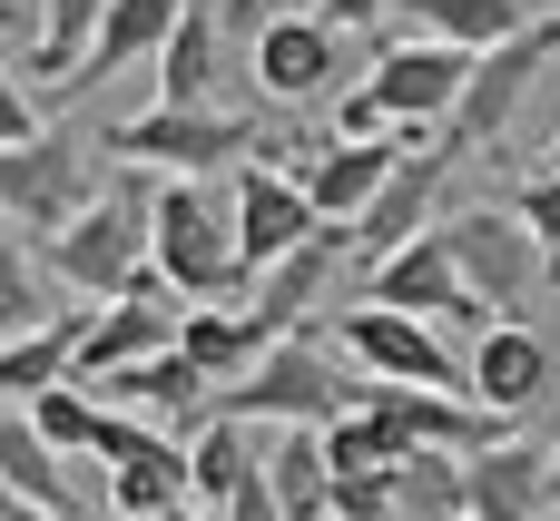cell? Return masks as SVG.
Here are the masks:
<instances>
[{
  "instance_id": "6da1fadb",
  "label": "cell",
  "mask_w": 560,
  "mask_h": 521,
  "mask_svg": "<svg viewBox=\"0 0 560 521\" xmlns=\"http://www.w3.org/2000/svg\"><path fill=\"white\" fill-rule=\"evenodd\" d=\"M148 266L177 305L197 296H236L246 256H236V207L207 177H148Z\"/></svg>"
},
{
  "instance_id": "7a4b0ae2",
  "label": "cell",
  "mask_w": 560,
  "mask_h": 521,
  "mask_svg": "<svg viewBox=\"0 0 560 521\" xmlns=\"http://www.w3.org/2000/svg\"><path fill=\"white\" fill-rule=\"evenodd\" d=\"M49 276L69 286V296H128V286H158V266H148V167H128L118 187H98L59 236H49Z\"/></svg>"
},
{
  "instance_id": "3957f363",
  "label": "cell",
  "mask_w": 560,
  "mask_h": 521,
  "mask_svg": "<svg viewBox=\"0 0 560 521\" xmlns=\"http://www.w3.org/2000/svg\"><path fill=\"white\" fill-rule=\"evenodd\" d=\"M354 394H364V384L345 374V345H325L315 325H285V335H276L217 404L246 414V424H335Z\"/></svg>"
},
{
  "instance_id": "277c9868",
  "label": "cell",
  "mask_w": 560,
  "mask_h": 521,
  "mask_svg": "<svg viewBox=\"0 0 560 521\" xmlns=\"http://www.w3.org/2000/svg\"><path fill=\"white\" fill-rule=\"evenodd\" d=\"M98 187H108V177H98V158H89L79 128H39V138L0 148V227L30 236V246H49Z\"/></svg>"
},
{
  "instance_id": "5b68a950",
  "label": "cell",
  "mask_w": 560,
  "mask_h": 521,
  "mask_svg": "<svg viewBox=\"0 0 560 521\" xmlns=\"http://www.w3.org/2000/svg\"><path fill=\"white\" fill-rule=\"evenodd\" d=\"M246 138H256V118H236V108H217V99H197V108L158 99V108L118 118L98 148H108L118 167H148V177H207V167H226Z\"/></svg>"
},
{
  "instance_id": "8992f818",
  "label": "cell",
  "mask_w": 560,
  "mask_h": 521,
  "mask_svg": "<svg viewBox=\"0 0 560 521\" xmlns=\"http://www.w3.org/2000/svg\"><path fill=\"white\" fill-rule=\"evenodd\" d=\"M98 512L108 521H158L167 502H187V433L148 424V414H118L98 424Z\"/></svg>"
},
{
  "instance_id": "52a82bcc",
  "label": "cell",
  "mask_w": 560,
  "mask_h": 521,
  "mask_svg": "<svg viewBox=\"0 0 560 521\" xmlns=\"http://www.w3.org/2000/svg\"><path fill=\"white\" fill-rule=\"evenodd\" d=\"M551 59H560V10L522 20V30H512V39H492V49H472V79H463V99H453L443 138H453V148L502 138V128H512V108L532 99V79H541Z\"/></svg>"
},
{
  "instance_id": "ba28073f",
  "label": "cell",
  "mask_w": 560,
  "mask_h": 521,
  "mask_svg": "<svg viewBox=\"0 0 560 521\" xmlns=\"http://www.w3.org/2000/svg\"><path fill=\"white\" fill-rule=\"evenodd\" d=\"M443 236H453L463 286H472L492 315H522V305L551 286V246L522 227V207H472V217H443Z\"/></svg>"
},
{
  "instance_id": "9c48e42d",
  "label": "cell",
  "mask_w": 560,
  "mask_h": 521,
  "mask_svg": "<svg viewBox=\"0 0 560 521\" xmlns=\"http://www.w3.org/2000/svg\"><path fill=\"white\" fill-rule=\"evenodd\" d=\"M335 345H345V364L374 374V384H453V394H472V384H463V355L443 345L433 315H404V305H374V296H364V305L335 325Z\"/></svg>"
},
{
  "instance_id": "30bf717a",
  "label": "cell",
  "mask_w": 560,
  "mask_h": 521,
  "mask_svg": "<svg viewBox=\"0 0 560 521\" xmlns=\"http://www.w3.org/2000/svg\"><path fill=\"white\" fill-rule=\"evenodd\" d=\"M246 69H256V99L315 108V99H335V79H345V30H335L325 10H276V20L246 39Z\"/></svg>"
},
{
  "instance_id": "8fae6325",
  "label": "cell",
  "mask_w": 560,
  "mask_h": 521,
  "mask_svg": "<svg viewBox=\"0 0 560 521\" xmlns=\"http://www.w3.org/2000/svg\"><path fill=\"white\" fill-rule=\"evenodd\" d=\"M364 296L374 305H404V315H433V325H492V305L463 286V266H453V236L443 227H423V236H404V246H384L374 266H364Z\"/></svg>"
},
{
  "instance_id": "7c38bea8",
  "label": "cell",
  "mask_w": 560,
  "mask_h": 521,
  "mask_svg": "<svg viewBox=\"0 0 560 521\" xmlns=\"http://www.w3.org/2000/svg\"><path fill=\"white\" fill-rule=\"evenodd\" d=\"M463 79H472V49H453V39H433V30L394 39V49L364 69V89H374L404 128H443V118H453V99H463Z\"/></svg>"
},
{
  "instance_id": "4fadbf2b",
  "label": "cell",
  "mask_w": 560,
  "mask_h": 521,
  "mask_svg": "<svg viewBox=\"0 0 560 521\" xmlns=\"http://www.w3.org/2000/svg\"><path fill=\"white\" fill-rule=\"evenodd\" d=\"M236 256H246V276L256 266H276V256H295L315 227H325V207L305 197V177L295 167H276V158H246V177H236Z\"/></svg>"
},
{
  "instance_id": "5bb4252c",
  "label": "cell",
  "mask_w": 560,
  "mask_h": 521,
  "mask_svg": "<svg viewBox=\"0 0 560 521\" xmlns=\"http://www.w3.org/2000/svg\"><path fill=\"white\" fill-rule=\"evenodd\" d=\"M560 502L551 483V453L522 443V433H492L463 453V521H541Z\"/></svg>"
},
{
  "instance_id": "9a60e30c",
  "label": "cell",
  "mask_w": 560,
  "mask_h": 521,
  "mask_svg": "<svg viewBox=\"0 0 560 521\" xmlns=\"http://www.w3.org/2000/svg\"><path fill=\"white\" fill-rule=\"evenodd\" d=\"M98 404H118V414H148V424H177V433H197V424H207V404H217V374H207L187 345H158V355H138V364L98 374Z\"/></svg>"
},
{
  "instance_id": "2e32d148",
  "label": "cell",
  "mask_w": 560,
  "mask_h": 521,
  "mask_svg": "<svg viewBox=\"0 0 560 521\" xmlns=\"http://www.w3.org/2000/svg\"><path fill=\"white\" fill-rule=\"evenodd\" d=\"M453 158H463L453 138H423V148H404V167L354 207V256H364V266H374L384 246H404V236H423V227H433V187H443V167H453Z\"/></svg>"
},
{
  "instance_id": "e0dca14e",
  "label": "cell",
  "mask_w": 560,
  "mask_h": 521,
  "mask_svg": "<svg viewBox=\"0 0 560 521\" xmlns=\"http://www.w3.org/2000/svg\"><path fill=\"white\" fill-rule=\"evenodd\" d=\"M423 138H443V128H394V138H325L295 177H305V197L335 217V227H354V207L404 167V148H423Z\"/></svg>"
},
{
  "instance_id": "ac0fdd59",
  "label": "cell",
  "mask_w": 560,
  "mask_h": 521,
  "mask_svg": "<svg viewBox=\"0 0 560 521\" xmlns=\"http://www.w3.org/2000/svg\"><path fill=\"white\" fill-rule=\"evenodd\" d=\"M551 374H560L551 335H532L522 315H492V325H482V345H472V364H463L472 404H492V414H532Z\"/></svg>"
},
{
  "instance_id": "d6986e66",
  "label": "cell",
  "mask_w": 560,
  "mask_h": 521,
  "mask_svg": "<svg viewBox=\"0 0 560 521\" xmlns=\"http://www.w3.org/2000/svg\"><path fill=\"white\" fill-rule=\"evenodd\" d=\"M345 256H354V227H335V217H325L295 256H276V266H256V276H246V286H256V305H246V315L266 325V345H276L285 325H305V315H315V296L335 286V266H345Z\"/></svg>"
},
{
  "instance_id": "ffe728a7",
  "label": "cell",
  "mask_w": 560,
  "mask_h": 521,
  "mask_svg": "<svg viewBox=\"0 0 560 521\" xmlns=\"http://www.w3.org/2000/svg\"><path fill=\"white\" fill-rule=\"evenodd\" d=\"M158 345H177V305H158V286L98 296V305H89V325H79V384H98V374H118V364L158 355Z\"/></svg>"
},
{
  "instance_id": "44dd1931",
  "label": "cell",
  "mask_w": 560,
  "mask_h": 521,
  "mask_svg": "<svg viewBox=\"0 0 560 521\" xmlns=\"http://www.w3.org/2000/svg\"><path fill=\"white\" fill-rule=\"evenodd\" d=\"M226 20H217V0H187L177 10V30H167V49L148 59L158 69V99H177V108H197V99H217V79H226Z\"/></svg>"
},
{
  "instance_id": "7402d4cb",
  "label": "cell",
  "mask_w": 560,
  "mask_h": 521,
  "mask_svg": "<svg viewBox=\"0 0 560 521\" xmlns=\"http://www.w3.org/2000/svg\"><path fill=\"white\" fill-rule=\"evenodd\" d=\"M79 325H89V305H59V315H39V325L0 335V394H10V404H30L39 384L79 374Z\"/></svg>"
},
{
  "instance_id": "603a6c76",
  "label": "cell",
  "mask_w": 560,
  "mask_h": 521,
  "mask_svg": "<svg viewBox=\"0 0 560 521\" xmlns=\"http://www.w3.org/2000/svg\"><path fill=\"white\" fill-rule=\"evenodd\" d=\"M177 10H187V0H108V10H98V39H89V69H79L69 89H89V79L108 89L118 69L158 59V49H167V30H177Z\"/></svg>"
},
{
  "instance_id": "cb8c5ba5",
  "label": "cell",
  "mask_w": 560,
  "mask_h": 521,
  "mask_svg": "<svg viewBox=\"0 0 560 521\" xmlns=\"http://www.w3.org/2000/svg\"><path fill=\"white\" fill-rule=\"evenodd\" d=\"M276 443H266V483H276V502L285 521H325L335 512V463H325V424H266Z\"/></svg>"
},
{
  "instance_id": "d4e9b609",
  "label": "cell",
  "mask_w": 560,
  "mask_h": 521,
  "mask_svg": "<svg viewBox=\"0 0 560 521\" xmlns=\"http://www.w3.org/2000/svg\"><path fill=\"white\" fill-rule=\"evenodd\" d=\"M177 345H187V355L217 374V394H226V384L266 355V325H256L246 305H226V296H197V305H177Z\"/></svg>"
},
{
  "instance_id": "484cf974",
  "label": "cell",
  "mask_w": 560,
  "mask_h": 521,
  "mask_svg": "<svg viewBox=\"0 0 560 521\" xmlns=\"http://www.w3.org/2000/svg\"><path fill=\"white\" fill-rule=\"evenodd\" d=\"M246 473H256V424L217 404V414L187 433V493H197V502H226Z\"/></svg>"
},
{
  "instance_id": "4316f807",
  "label": "cell",
  "mask_w": 560,
  "mask_h": 521,
  "mask_svg": "<svg viewBox=\"0 0 560 521\" xmlns=\"http://www.w3.org/2000/svg\"><path fill=\"white\" fill-rule=\"evenodd\" d=\"M98 10H108V0H39V20H30V79L69 89V79L89 69V39H98Z\"/></svg>"
},
{
  "instance_id": "83f0119b",
  "label": "cell",
  "mask_w": 560,
  "mask_h": 521,
  "mask_svg": "<svg viewBox=\"0 0 560 521\" xmlns=\"http://www.w3.org/2000/svg\"><path fill=\"white\" fill-rule=\"evenodd\" d=\"M30 424H39V443L49 453H98V424H108V404H98V384H79V374H59V384H39L30 394Z\"/></svg>"
},
{
  "instance_id": "f1b7e54d",
  "label": "cell",
  "mask_w": 560,
  "mask_h": 521,
  "mask_svg": "<svg viewBox=\"0 0 560 521\" xmlns=\"http://www.w3.org/2000/svg\"><path fill=\"white\" fill-rule=\"evenodd\" d=\"M404 20L433 30V39H453V49H492V39H512L522 20H541V10H532V0H413Z\"/></svg>"
},
{
  "instance_id": "f546056e",
  "label": "cell",
  "mask_w": 560,
  "mask_h": 521,
  "mask_svg": "<svg viewBox=\"0 0 560 521\" xmlns=\"http://www.w3.org/2000/svg\"><path fill=\"white\" fill-rule=\"evenodd\" d=\"M394 502L413 521H463V453H404L394 463Z\"/></svg>"
},
{
  "instance_id": "4dcf8cb0",
  "label": "cell",
  "mask_w": 560,
  "mask_h": 521,
  "mask_svg": "<svg viewBox=\"0 0 560 521\" xmlns=\"http://www.w3.org/2000/svg\"><path fill=\"white\" fill-rule=\"evenodd\" d=\"M49 305H39V266H30V236H10L0 227V335H20V325H39Z\"/></svg>"
},
{
  "instance_id": "1f68e13d",
  "label": "cell",
  "mask_w": 560,
  "mask_h": 521,
  "mask_svg": "<svg viewBox=\"0 0 560 521\" xmlns=\"http://www.w3.org/2000/svg\"><path fill=\"white\" fill-rule=\"evenodd\" d=\"M384 512H394V463L335 473V512H325V521H384Z\"/></svg>"
},
{
  "instance_id": "d6a6232c",
  "label": "cell",
  "mask_w": 560,
  "mask_h": 521,
  "mask_svg": "<svg viewBox=\"0 0 560 521\" xmlns=\"http://www.w3.org/2000/svg\"><path fill=\"white\" fill-rule=\"evenodd\" d=\"M394 128H404V118H394V108H384V99H374L364 79H354V89L335 99V138H394Z\"/></svg>"
},
{
  "instance_id": "836d02e7",
  "label": "cell",
  "mask_w": 560,
  "mask_h": 521,
  "mask_svg": "<svg viewBox=\"0 0 560 521\" xmlns=\"http://www.w3.org/2000/svg\"><path fill=\"white\" fill-rule=\"evenodd\" d=\"M512 207H522V227H532V236H541V246L560 256V167L522 177V197H512Z\"/></svg>"
},
{
  "instance_id": "e575fe53",
  "label": "cell",
  "mask_w": 560,
  "mask_h": 521,
  "mask_svg": "<svg viewBox=\"0 0 560 521\" xmlns=\"http://www.w3.org/2000/svg\"><path fill=\"white\" fill-rule=\"evenodd\" d=\"M49 118H39V99H30V79L0 59V148H20V138H39Z\"/></svg>"
},
{
  "instance_id": "d590c367",
  "label": "cell",
  "mask_w": 560,
  "mask_h": 521,
  "mask_svg": "<svg viewBox=\"0 0 560 521\" xmlns=\"http://www.w3.org/2000/svg\"><path fill=\"white\" fill-rule=\"evenodd\" d=\"M315 10H325L335 30H384V20H394V10H413V0H315Z\"/></svg>"
},
{
  "instance_id": "8d00e7d4",
  "label": "cell",
  "mask_w": 560,
  "mask_h": 521,
  "mask_svg": "<svg viewBox=\"0 0 560 521\" xmlns=\"http://www.w3.org/2000/svg\"><path fill=\"white\" fill-rule=\"evenodd\" d=\"M217 20H226V39H256L276 20V0H217Z\"/></svg>"
},
{
  "instance_id": "74e56055",
  "label": "cell",
  "mask_w": 560,
  "mask_h": 521,
  "mask_svg": "<svg viewBox=\"0 0 560 521\" xmlns=\"http://www.w3.org/2000/svg\"><path fill=\"white\" fill-rule=\"evenodd\" d=\"M0 521H69V512H49V502H30V493H0Z\"/></svg>"
},
{
  "instance_id": "f35d334b",
  "label": "cell",
  "mask_w": 560,
  "mask_h": 521,
  "mask_svg": "<svg viewBox=\"0 0 560 521\" xmlns=\"http://www.w3.org/2000/svg\"><path fill=\"white\" fill-rule=\"evenodd\" d=\"M30 20H39V0H0V39H30Z\"/></svg>"
},
{
  "instance_id": "ab89813d",
  "label": "cell",
  "mask_w": 560,
  "mask_h": 521,
  "mask_svg": "<svg viewBox=\"0 0 560 521\" xmlns=\"http://www.w3.org/2000/svg\"><path fill=\"white\" fill-rule=\"evenodd\" d=\"M158 521H226V512H217V502H197V493H187V502H167V512H158Z\"/></svg>"
},
{
  "instance_id": "60d3db41",
  "label": "cell",
  "mask_w": 560,
  "mask_h": 521,
  "mask_svg": "<svg viewBox=\"0 0 560 521\" xmlns=\"http://www.w3.org/2000/svg\"><path fill=\"white\" fill-rule=\"evenodd\" d=\"M551 483H560V443H551Z\"/></svg>"
},
{
  "instance_id": "b9f144b4",
  "label": "cell",
  "mask_w": 560,
  "mask_h": 521,
  "mask_svg": "<svg viewBox=\"0 0 560 521\" xmlns=\"http://www.w3.org/2000/svg\"><path fill=\"white\" fill-rule=\"evenodd\" d=\"M551 167H560V138H551Z\"/></svg>"
},
{
  "instance_id": "7bdbcfd3",
  "label": "cell",
  "mask_w": 560,
  "mask_h": 521,
  "mask_svg": "<svg viewBox=\"0 0 560 521\" xmlns=\"http://www.w3.org/2000/svg\"><path fill=\"white\" fill-rule=\"evenodd\" d=\"M551 276H560V256H551Z\"/></svg>"
}]
</instances>
